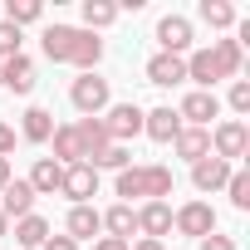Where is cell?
<instances>
[{
    "label": "cell",
    "mask_w": 250,
    "mask_h": 250,
    "mask_svg": "<svg viewBox=\"0 0 250 250\" xmlns=\"http://www.w3.org/2000/svg\"><path fill=\"white\" fill-rule=\"evenodd\" d=\"M40 44H44V59H54V64H74L79 74H93V64L103 59V40L88 35L83 25H49Z\"/></svg>",
    "instance_id": "obj_1"
},
{
    "label": "cell",
    "mask_w": 250,
    "mask_h": 250,
    "mask_svg": "<svg viewBox=\"0 0 250 250\" xmlns=\"http://www.w3.org/2000/svg\"><path fill=\"white\" fill-rule=\"evenodd\" d=\"M240 64H245L240 44H235V40H216L211 49H191V54H187V79H191L196 88L216 93V83H221V79H235Z\"/></svg>",
    "instance_id": "obj_2"
},
{
    "label": "cell",
    "mask_w": 250,
    "mask_h": 250,
    "mask_svg": "<svg viewBox=\"0 0 250 250\" xmlns=\"http://www.w3.org/2000/svg\"><path fill=\"white\" fill-rule=\"evenodd\" d=\"M245 152H250V128H245L240 118H226V123L211 128V157H221V162L235 167Z\"/></svg>",
    "instance_id": "obj_3"
},
{
    "label": "cell",
    "mask_w": 250,
    "mask_h": 250,
    "mask_svg": "<svg viewBox=\"0 0 250 250\" xmlns=\"http://www.w3.org/2000/svg\"><path fill=\"white\" fill-rule=\"evenodd\" d=\"M69 103H74L83 118H103V108L113 103L108 79H98V74H79V79L69 83Z\"/></svg>",
    "instance_id": "obj_4"
},
{
    "label": "cell",
    "mask_w": 250,
    "mask_h": 250,
    "mask_svg": "<svg viewBox=\"0 0 250 250\" xmlns=\"http://www.w3.org/2000/svg\"><path fill=\"white\" fill-rule=\"evenodd\" d=\"M172 230L187 235V240H206V235L216 230L211 201H187V206H177V211H172Z\"/></svg>",
    "instance_id": "obj_5"
},
{
    "label": "cell",
    "mask_w": 250,
    "mask_h": 250,
    "mask_svg": "<svg viewBox=\"0 0 250 250\" xmlns=\"http://www.w3.org/2000/svg\"><path fill=\"white\" fill-rule=\"evenodd\" d=\"M103 133H108V143L138 138V133H143V108H138V103H108V108H103Z\"/></svg>",
    "instance_id": "obj_6"
},
{
    "label": "cell",
    "mask_w": 250,
    "mask_h": 250,
    "mask_svg": "<svg viewBox=\"0 0 250 250\" xmlns=\"http://www.w3.org/2000/svg\"><path fill=\"white\" fill-rule=\"evenodd\" d=\"M177 118H182V128H211V118H221V98L206 93V88H191V93L182 98Z\"/></svg>",
    "instance_id": "obj_7"
},
{
    "label": "cell",
    "mask_w": 250,
    "mask_h": 250,
    "mask_svg": "<svg viewBox=\"0 0 250 250\" xmlns=\"http://www.w3.org/2000/svg\"><path fill=\"white\" fill-rule=\"evenodd\" d=\"M157 54H177V59H187L191 54V20L187 15H162L157 20Z\"/></svg>",
    "instance_id": "obj_8"
},
{
    "label": "cell",
    "mask_w": 250,
    "mask_h": 250,
    "mask_svg": "<svg viewBox=\"0 0 250 250\" xmlns=\"http://www.w3.org/2000/svg\"><path fill=\"white\" fill-rule=\"evenodd\" d=\"M93 191H98V172H93L88 162H79V167H64L59 196H69L74 206H93Z\"/></svg>",
    "instance_id": "obj_9"
},
{
    "label": "cell",
    "mask_w": 250,
    "mask_h": 250,
    "mask_svg": "<svg viewBox=\"0 0 250 250\" xmlns=\"http://www.w3.org/2000/svg\"><path fill=\"white\" fill-rule=\"evenodd\" d=\"M0 88H10V93H30L35 88V59L30 54H15V59H0Z\"/></svg>",
    "instance_id": "obj_10"
},
{
    "label": "cell",
    "mask_w": 250,
    "mask_h": 250,
    "mask_svg": "<svg viewBox=\"0 0 250 250\" xmlns=\"http://www.w3.org/2000/svg\"><path fill=\"white\" fill-rule=\"evenodd\" d=\"M138 235H147V240L172 235V206L167 201H143L138 206Z\"/></svg>",
    "instance_id": "obj_11"
},
{
    "label": "cell",
    "mask_w": 250,
    "mask_h": 250,
    "mask_svg": "<svg viewBox=\"0 0 250 250\" xmlns=\"http://www.w3.org/2000/svg\"><path fill=\"white\" fill-rule=\"evenodd\" d=\"M98 230H103V211H98V206H69V221H64V235H69L74 245L93 240Z\"/></svg>",
    "instance_id": "obj_12"
},
{
    "label": "cell",
    "mask_w": 250,
    "mask_h": 250,
    "mask_svg": "<svg viewBox=\"0 0 250 250\" xmlns=\"http://www.w3.org/2000/svg\"><path fill=\"white\" fill-rule=\"evenodd\" d=\"M0 211H5V221H20V216H35V191L25 177H10V187L0 191Z\"/></svg>",
    "instance_id": "obj_13"
},
{
    "label": "cell",
    "mask_w": 250,
    "mask_h": 250,
    "mask_svg": "<svg viewBox=\"0 0 250 250\" xmlns=\"http://www.w3.org/2000/svg\"><path fill=\"white\" fill-rule=\"evenodd\" d=\"M230 162H221V157H201V162H191V187L196 191H221L226 182H230Z\"/></svg>",
    "instance_id": "obj_14"
},
{
    "label": "cell",
    "mask_w": 250,
    "mask_h": 250,
    "mask_svg": "<svg viewBox=\"0 0 250 250\" xmlns=\"http://www.w3.org/2000/svg\"><path fill=\"white\" fill-rule=\"evenodd\" d=\"M147 83H157V88L187 83V59H177V54H152V59H147Z\"/></svg>",
    "instance_id": "obj_15"
},
{
    "label": "cell",
    "mask_w": 250,
    "mask_h": 250,
    "mask_svg": "<svg viewBox=\"0 0 250 250\" xmlns=\"http://www.w3.org/2000/svg\"><path fill=\"white\" fill-rule=\"evenodd\" d=\"M143 133L152 138V143H172L177 133H182V118H177V108H152V113H143Z\"/></svg>",
    "instance_id": "obj_16"
},
{
    "label": "cell",
    "mask_w": 250,
    "mask_h": 250,
    "mask_svg": "<svg viewBox=\"0 0 250 250\" xmlns=\"http://www.w3.org/2000/svg\"><path fill=\"white\" fill-rule=\"evenodd\" d=\"M25 182H30V191H35V196H54V191H59V182H64V167H59L54 157H35V167H30V177H25Z\"/></svg>",
    "instance_id": "obj_17"
},
{
    "label": "cell",
    "mask_w": 250,
    "mask_h": 250,
    "mask_svg": "<svg viewBox=\"0 0 250 250\" xmlns=\"http://www.w3.org/2000/svg\"><path fill=\"white\" fill-rule=\"evenodd\" d=\"M54 162L59 167H79V162H88L83 157V143H79V133H74V123H64V128H54Z\"/></svg>",
    "instance_id": "obj_18"
},
{
    "label": "cell",
    "mask_w": 250,
    "mask_h": 250,
    "mask_svg": "<svg viewBox=\"0 0 250 250\" xmlns=\"http://www.w3.org/2000/svg\"><path fill=\"white\" fill-rule=\"evenodd\" d=\"M172 147H177V157L201 162V157H211V128H182V133L172 138Z\"/></svg>",
    "instance_id": "obj_19"
},
{
    "label": "cell",
    "mask_w": 250,
    "mask_h": 250,
    "mask_svg": "<svg viewBox=\"0 0 250 250\" xmlns=\"http://www.w3.org/2000/svg\"><path fill=\"white\" fill-rule=\"evenodd\" d=\"M54 128H59V123H54L49 108H25V118H20V138L25 143H49Z\"/></svg>",
    "instance_id": "obj_20"
},
{
    "label": "cell",
    "mask_w": 250,
    "mask_h": 250,
    "mask_svg": "<svg viewBox=\"0 0 250 250\" xmlns=\"http://www.w3.org/2000/svg\"><path fill=\"white\" fill-rule=\"evenodd\" d=\"M103 230H108L113 240H133V235H138V206H123V201L108 206V211H103Z\"/></svg>",
    "instance_id": "obj_21"
},
{
    "label": "cell",
    "mask_w": 250,
    "mask_h": 250,
    "mask_svg": "<svg viewBox=\"0 0 250 250\" xmlns=\"http://www.w3.org/2000/svg\"><path fill=\"white\" fill-rule=\"evenodd\" d=\"M49 235H54V230H49L44 216H20V221H15V245H25V250H40Z\"/></svg>",
    "instance_id": "obj_22"
},
{
    "label": "cell",
    "mask_w": 250,
    "mask_h": 250,
    "mask_svg": "<svg viewBox=\"0 0 250 250\" xmlns=\"http://www.w3.org/2000/svg\"><path fill=\"white\" fill-rule=\"evenodd\" d=\"M74 133H79V143H83V157L93 162L103 147H108V133H103V118H79L74 123Z\"/></svg>",
    "instance_id": "obj_23"
},
{
    "label": "cell",
    "mask_w": 250,
    "mask_h": 250,
    "mask_svg": "<svg viewBox=\"0 0 250 250\" xmlns=\"http://www.w3.org/2000/svg\"><path fill=\"white\" fill-rule=\"evenodd\" d=\"M113 20H118V5H113V0H83V30H88V35L108 30Z\"/></svg>",
    "instance_id": "obj_24"
},
{
    "label": "cell",
    "mask_w": 250,
    "mask_h": 250,
    "mask_svg": "<svg viewBox=\"0 0 250 250\" xmlns=\"http://www.w3.org/2000/svg\"><path fill=\"white\" fill-rule=\"evenodd\" d=\"M44 15V5H40V0H5V25H35Z\"/></svg>",
    "instance_id": "obj_25"
},
{
    "label": "cell",
    "mask_w": 250,
    "mask_h": 250,
    "mask_svg": "<svg viewBox=\"0 0 250 250\" xmlns=\"http://www.w3.org/2000/svg\"><path fill=\"white\" fill-rule=\"evenodd\" d=\"M201 20L211 30H230L235 25V5H230V0H201Z\"/></svg>",
    "instance_id": "obj_26"
},
{
    "label": "cell",
    "mask_w": 250,
    "mask_h": 250,
    "mask_svg": "<svg viewBox=\"0 0 250 250\" xmlns=\"http://www.w3.org/2000/svg\"><path fill=\"white\" fill-rule=\"evenodd\" d=\"M88 167H93V172H98V167H108V172H123V167H133V157H128V147H123V143H108V147H103V152H98Z\"/></svg>",
    "instance_id": "obj_27"
},
{
    "label": "cell",
    "mask_w": 250,
    "mask_h": 250,
    "mask_svg": "<svg viewBox=\"0 0 250 250\" xmlns=\"http://www.w3.org/2000/svg\"><path fill=\"white\" fill-rule=\"evenodd\" d=\"M226 196H230V206L235 211H250V172H230V182H226Z\"/></svg>",
    "instance_id": "obj_28"
},
{
    "label": "cell",
    "mask_w": 250,
    "mask_h": 250,
    "mask_svg": "<svg viewBox=\"0 0 250 250\" xmlns=\"http://www.w3.org/2000/svg\"><path fill=\"white\" fill-rule=\"evenodd\" d=\"M226 103H230V113H240V118H245V113H250V83H245V79H235V83H230V93H226Z\"/></svg>",
    "instance_id": "obj_29"
},
{
    "label": "cell",
    "mask_w": 250,
    "mask_h": 250,
    "mask_svg": "<svg viewBox=\"0 0 250 250\" xmlns=\"http://www.w3.org/2000/svg\"><path fill=\"white\" fill-rule=\"evenodd\" d=\"M15 54H20V30L0 20V59H15Z\"/></svg>",
    "instance_id": "obj_30"
},
{
    "label": "cell",
    "mask_w": 250,
    "mask_h": 250,
    "mask_svg": "<svg viewBox=\"0 0 250 250\" xmlns=\"http://www.w3.org/2000/svg\"><path fill=\"white\" fill-rule=\"evenodd\" d=\"M196 250H240V245H235V235H221V230H211L206 240H196Z\"/></svg>",
    "instance_id": "obj_31"
},
{
    "label": "cell",
    "mask_w": 250,
    "mask_h": 250,
    "mask_svg": "<svg viewBox=\"0 0 250 250\" xmlns=\"http://www.w3.org/2000/svg\"><path fill=\"white\" fill-rule=\"evenodd\" d=\"M10 152H15V128L0 123V157H10Z\"/></svg>",
    "instance_id": "obj_32"
},
{
    "label": "cell",
    "mask_w": 250,
    "mask_h": 250,
    "mask_svg": "<svg viewBox=\"0 0 250 250\" xmlns=\"http://www.w3.org/2000/svg\"><path fill=\"white\" fill-rule=\"evenodd\" d=\"M40 250H79V245H74V240H69V235H49V240H44V245H40Z\"/></svg>",
    "instance_id": "obj_33"
},
{
    "label": "cell",
    "mask_w": 250,
    "mask_h": 250,
    "mask_svg": "<svg viewBox=\"0 0 250 250\" xmlns=\"http://www.w3.org/2000/svg\"><path fill=\"white\" fill-rule=\"evenodd\" d=\"M93 250H128V240H113V235H98Z\"/></svg>",
    "instance_id": "obj_34"
},
{
    "label": "cell",
    "mask_w": 250,
    "mask_h": 250,
    "mask_svg": "<svg viewBox=\"0 0 250 250\" xmlns=\"http://www.w3.org/2000/svg\"><path fill=\"white\" fill-rule=\"evenodd\" d=\"M128 250H167V245H162V240H147V235H143V240H128Z\"/></svg>",
    "instance_id": "obj_35"
},
{
    "label": "cell",
    "mask_w": 250,
    "mask_h": 250,
    "mask_svg": "<svg viewBox=\"0 0 250 250\" xmlns=\"http://www.w3.org/2000/svg\"><path fill=\"white\" fill-rule=\"evenodd\" d=\"M10 187V157H0V191Z\"/></svg>",
    "instance_id": "obj_36"
},
{
    "label": "cell",
    "mask_w": 250,
    "mask_h": 250,
    "mask_svg": "<svg viewBox=\"0 0 250 250\" xmlns=\"http://www.w3.org/2000/svg\"><path fill=\"white\" fill-rule=\"evenodd\" d=\"M0 235H10V221H5V211H0Z\"/></svg>",
    "instance_id": "obj_37"
}]
</instances>
